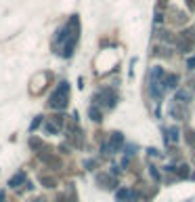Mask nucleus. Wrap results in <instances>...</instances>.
<instances>
[{
	"label": "nucleus",
	"instance_id": "nucleus-1",
	"mask_svg": "<svg viewBox=\"0 0 195 202\" xmlns=\"http://www.w3.org/2000/svg\"><path fill=\"white\" fill-rule=\"evenodd\" d=\"M67 91H69L67 84L61 82V86H59V89L53 93V97H50V105H53V107H63V105H65V99H67Z\"/></svg>",
	"mask_w": 195,
	"mask_h": 202
},
{
	"label": "nucleus",
	"instance_id": "nucleus-2",
	"mask_svg": "<svg viewBox=\"0 0 195 202\" xmlns=\"http://www.w3.org/2000/svg\"><path fill=\"white\" fill-rule=\"evenodd\" d=\"M23 179H25V175H23V173H19V175H15L13 179H11V183H8V185H11V188H17V183H21Z\"/></svg>",
	"mask_w": 195,
	"mask_h": 202
},
{
	"label": "nucleus",
	"instance_id": "nucleus-3",
	"mask_svg": "<svg viewBox=\"0 0 195 202\" xmlns=\"http://www.w3.org/2000/svg\"><path fill=\"white\" fill-rule=\"evenodd\" d=\"M38 124H40V116H38V118H36L34 122H32V126H29V131H34V128H36Z\"/></svg>",
	"mask_w": 195,
	"mask_h": 202
},
{
	"label": "nucleus",
	"instance_id": "nucleus-4",
	"mask_svg": "<svg viewBox=\"0 0 195 202\" xmlns=\"http://www.w3.org/2000/svg\"><path fill=\"white\" fill-rule=\"evenodd\" d=\"M90 116H92V120H101V118H99V112H97V110H90Z\"/></svg>",
	"mask_w": 195,
	"mask_h": 202
}]
</instances>
